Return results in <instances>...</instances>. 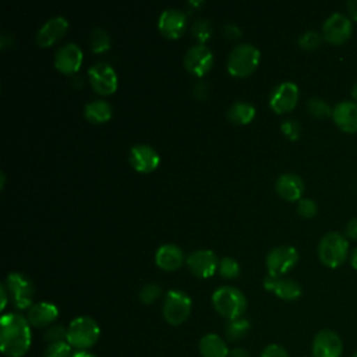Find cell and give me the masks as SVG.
Listing matches in <instances>:
<instances>
[{"mask_svg":"<svg viewBox=\"0 0 357 357\" xmlns=\"http://www.w3.org/2000/svg\"><path fill=\"white\" fill-rule=\"evenodd\" d=\"M184 252L176 244H162L155 252V264L162 271H177L184 264Z\"/></svg>","mask_w":357,"mask_h":357,"instance_id":"603a6c76","label":"cell"},{"mask_svg":"<svg viewBox=\"0 0 357 357\" xmlns=\"http://www.w3.org/2000/svg\"><path fill=\"white\" fill-rule=\"evenodd\" d=\"M298 95V86L291 81H284L272 91L269 96V106L275 113H287L296 107Z\"/></svg>","mask_w":357,"mask_h":357,"instance_id":"4fadbf2b","label":"cell"},{"mask_svg":"<svg viewBox=\"0 0 357 357\" xmlns=\"http://www.w3.org/2000/svg\"><path fill=\"white\" fill-rule=\"evenodd\" d=\"M212 305L215 311L229 319L241 318L247 308V298L244 293L234 286H220L212 294Z\"/></svg>","mask_w":357,"mask_h":357,"instance_id":"7a4b0ae2","label":"cell"},{"mask_svg":"<svg viewBox=\"0 0 357 357\" xmlns=\"http://www.w3.org/2000/svg\"><path fill=\"white\" fill-rule=\"evenodd\" d=\"M351 96H353V99L356 100V103H357V82L353 85V88H351Z\"/></svg>","mask_w":357,"mask_h":357,"instance_id":"7dc6e473","label":"cell"},{"mask_svg":"<svg viewBox=\"0 0 357 357\" xmlns=\"http://www.w3.org/2000/svg\"><path fill=\"white\" fill-rule=\"evenodd\" d=\"M191 32L194 35V38L198 40V43H204L212 36L213 28L209 20L206 18H198L197 21H194V24L191 25Z\"/></svg>","mask_w":357,"mask_h":357,"instance_id":"f546056e","label":"cell"},{"mask_svg":"<svg viewBox=\"0 0 357 357\" xmlns=\"http://www.w3.org/2000/svg\"><path fill=\"white\" fill-rule=\"evenodd\" d=\"M275 190L286 201H300L304 192V183L296 173H282L276 178Z\"/></svg>","mask_w":357,"mask_h":357,"instance_id":"7402d4cb","label":"cell"},{"mask_svg":"<svg viewBox=\"0 0 357 357\" xmlns=\"http://www.w3.org/2000/svg\"><path fill=\"white\" fill-rule=\"evenodd\" d=\"M255 117V107L245 100H237L227 109V119L236 124H248Z\"/></svg>","mask_w":357,"mask_h":357,"instance_id":"484cf974","label":"cell"},{"mask_svg":"<svg viewBox=\"0 0 357 357\" xmlns=\"http://www.w3.org/2000/svg\"><path fill=\"white\" fill-rule=\"evenodd\" d=\"M128 160L134 170L139 173H151L159 166L160 156L158 151L151 145L137 144L130 149Z\"/></svg>","mask_w":357,"mask_h":357,"instance_id":"e0dca14e","label":"cell"},{"mask_svg":"<svg viewBox=\"0 0 357 357\" xmlns=\"http://www.w3.org/2000/svg\"><path fill=\"white\" fill-rule=\"evenodd\" d=\"M311 353L312 357H340L343 353L342 337L332 329H321L312 339Z\"/></svg>","mask_w":357,"mask_h":357,"instance_id":"7c38bea8","label":"cell"},{"mask_svg":"<svg viewBox=\"0 0 357 357\" xmlns=\"http://www.w3.org/2000/svg\"><path fill=\"white\" fill-rule=\"evenodd\" d=\"M0 294H1V305H0V310H4L6 305H7V300H8V291L6 289L4 284L0 286Z\"/></svg>","mask_w":357,"mask_h":357,"instance_id":"ee69618b","label":"cell"},{"mask_svg":"<svg viewBox=\"0 0 357 357\" xmlns=\"http://www.w3.org/2000/svg\"><path fill=\"white\" fill-rule=\"evenodd\" d=\"M198 347L202 357H229L230 353L227 343L218 333H206L202 336Z\"/></svg>","mask_w":357,"mask_h":357,"instance_id":"cb8c5ba5","label":"cell"},{"mask_svg":"<svg viewBox=\"0 0 357 357\" xmlns=\"http://www.w3.org/2000/svg\"><path fill=\"white\" fill-rule=\"evenodd\" d=\"M43 339L47 344L59 343V342H67V328L60 325V324L50 325L49 328H46L45 333H43Z\"/></svg>","mask_w":357,"mask_h":357,"instance_id":"1f68e13d","label":"cell"},{"mask_svg":"<svg viewBox=\"0 0 357 357\" xmlns=\"http://www.w3.org/2000/svg\"><path fill=\"white\" fill-rule=\"evenodd\" d=\"M297 261L298 251L293 245H278L272 248L265 258L268 275L283 276L294 268Z\"/></svg>","mask_w":357,"mask_h":357,"instance_id":"9c48e42d","label":"cell"},{"mask_svg":"<svg viewBox=\"0 0 357 357\" xmlns=\"http://www.w3.org/2000/svg\"><path fill=\"white\" fill-rule=\"evenodd\" d=\"M158 29L163 36L177 39L187 29V17L178 8H166L158 18Z\"/></svg>","mask_w":357,"mask_h":357,"instance_id":"2e32d148","label":"cell"},{"mask_svg":"<svg viewBox=\"0 0 357 357\" xmlns=\"http://www.w3.org/2000/svg\"><path fill=\"white\" fill-rule=\"evenodd\" d=\"M264 287L265 290L272 291L275 296L286 301L297 300L303 293L298 282H296L294 279L283 278V276L266 275L264 278Z\"/></svg>","mask_w":357,"mask_h":357,"instance_id":"ac0fdd59","label":"cell"},{"mask_svg":"<svg viewBox=\"0 0 357 357\" xmlns=\"http://www.w3.org/2000/svg\"><path fill=\"white\" fill-rule=\"evenodd\" d=\"M162 294V287L158 283H146L141 287L138 297L144 304H152Z\"/></svg>","mask_w":357,"mask_h":357,"instance_id":"e575fe53","label":"cell"},{"mask_svg":"<svg viewBox=\"0 0 357 357\" xmlns=\"http://www.w3.org/2000/svg\"><path fill=\"white\" fill-rule=\"evenodd\" d=\"M346 7H347V13H349L350 20L357 21V0H349Z\"/></svg>","mask_w":357,"mask_h":357,"instance_id":"b9f144b4","label":"cell"},{"mask_svg":"<svg viewBox=\"0 0 357 357\" xmlns=\"http://www.w3.org/2000/svg\"><path fill=\"white\" fill-rule=\"evenodd\" d=\"M351 357H357V351H356V353H354Z\"/></svg>","mask_w":357,"mask_h":357,"instance_id":"c3c4849f","label":"cell"},{"mask_svg":"<svg viewBox=\"0 0 357 357\" xmlns=\"http://www.w3.org/2000/svg\"><path fill=\"white\" fill-rule=\"evenodd\" d=\"M332 119L336 127L347 134L357 132V103L342 100L333 106Z\"/></svg>","mask_w":357,"mask_h":357,"instance_id":"ffe728a7","label":"cell"},{"mask_svg":"<svg viewBox=\"0 0 357 357\" xmlns=\"http://www.w3.org/2000/svg\"><path fill=\"white\" fill-rule=\"evenodd\" d=\"M194 93L197 95V98L204 99V98L206 96V93H208V85H206V82L202 81V79H199V81L194 85Z\"/></svg>","mask_w":357,"mask_h":357,"instance_id":"60d3db41","label":"cell"},{"mask_svg":"<svg viewBox=\"0 0 357 357\" xmlns=\"http://www.w3.org/2000/svg\"><path fill=\"white\" fill-rule=\"evenodd\" d=\"M88 78L92 89L103 96L114 93L119 85L116 70L106 61H98L92 64L88 68Z\"/></svg>","mask_w":357,"mask_h":357,"instance_id":"ba28073f","label":"cell"},{"mask_svg":"<svg viewBox=\"0 0 357 357\" xmlns=\"http://www.w3.org/2000/svg\"><path fill=\"white\" fill-rule=\"evenodd\" d=\"M43 357H73V347L68 342H59L47 344Z\"/></svg>","mask_w":357,"mask_h":357,"instance_id":"836d02e7","label":"cell"},{"mask_svg":"<svg viewBox=\"0 0 357 357\" xmlns=\"http://www.w3.org/2000/svg\"><path fill=\"white\" fill-rule=\"evenodd\" d=\"M223 32L230 39H237V38L241 36V31H240V28L236 24H226L223 26Z\"/></svg>","mask_w":357,"mask_h":357,"instance_id":"ab89813d","label":"cell"},{"mask_svg":"<svg viewBox=\"0 0 357 357\" xmlns=\"http://www.w3.org/2000/svg\"><path fill=\"white\" fill-rule=\"evenodd\" d=\"M322 33L314 31V29H310V31H305L300 38H298V45L300 47L305 49V50H314L317 47H319L321 42H322Z\"/></svg>","mask_w":357,"mask_h":357,"instance_id":"d6a6232c","label":"cell"},{"mask_svg":"<svg viewBox=\"0 0 357 357\" xmlns=\"http://www.w3.org/2000/svg\"><path fill=\"white\" fill-rule=\"evenodd\" d=\"M280 131L284 134L286 138L296 141L300 138L301 135V126L298 124L297 120L293 119H287L280 124Z\"/></svg>","mask_w":357,"mask_h":357,"instance_id":"8d00e7d4","label":"cell"},{"mask_svg":"<svg viewBox=\"0 0 357 357\" xmlns=\"http://www.w3.org/2000/svg\"><path fill=\"white\" fill-rule=\"evenodd\" d=\"M213 64V53L204 43L190 46L184 54V67L195 77H204Z\"/></svg>","mask_w":357,"mask_h":357,"instance_id":"8fae6325","label":"cell"},{"mask_svg":"<svg viewBox=\"0 0 357 357\" xmlns=\"http://www.w3.org/2000/svg\"><path fill=\"white\" fill-rule=\"evenodd\" d=\"M68 29V21L63 15H54L49 18L36 33V43L40 47H50L60 38L64 36Z\"/></svg>","mask_w":357,"mask_h":357,"instance_id":"d6986e66","label":"cell"},{"mask_svg":"<svg viewBox=\"0 0 357 357\" xmlns=\"http://www.w3.org/2000/svg\"><path fill=\"white\" fill-rule=\"evenodd\" d=\"M99 336L100 328L91 317H77L67 328V342L77 351L88 350L95 346Z\"/></svg>","mask_w":357,"mask_h":357,"instance_id":"5b68a950","label":"cell"},{"mask_svg":"<svg viewBox=\"0 0 357 357\" xmlns=\"http://www.w3.org/2000/svg\"><path fill=\"white\" fill-rule=\"evenodd\" d=\"M353 22L342 13L331 14L322 25V36L331 45H342L351 36Z\"/></svg>","mask_w":357,"mask_h":357,"instance_id":"30bf717a","label":"cell"},{"mask_svg":"<svg viewBox=\"0 0 357 357\" xmlns=\"http://www.w3.org/2000/svg\"><path fill=\"white\" fill-rule=\"evenodd\" d=\"M297 212L305 219H311L318 213V205L311 198H301L297 201Z\"/></svg>","mask_w":357,"mask_h":357,"instance_id":"d590c367","label":"cell"},{"mask_svg":"<svg viewBox=\"0 0 357 357\" xmlns=\"http://www.w3.org/2000/svg\"><path fill=\"white\" fill-rule=\"evenodd\" d=\"M229 357H251V356H250L248 350H245L243 347H234L230 350Z\"/></svg>","mask_w":357,"mask_h":357,"instance_id":"7bdbcfd3","label":"cell"},{"mask_svg":"<svg viewBox=\"0 0 357 357\" xmlns=\"http://www.w3.org/2000/svg\"><path fill=\"white\" fill-rule=\"evenodd\" d=\"M344 234H346L347 238L357 240V216H356V218H351V219L346 223Z\"/></svg>","mask_w":357,"mask_h":357,"instance_id":"f35d334b","label":"cell"},{"mask_svg":"<svg viewBox=\"0 0 357 357\" xmlns=\"http://www.w3.org/2000/svg\"><path fill=\"white\" fill-rule=\"evenodd\" d=\"M307 110L317 119H325L329 116L332 117L333 107H331L329 103L321 98H311L307 100Z\"/></svg>","mask_w":357,"mask_h":357,"instance_id":"f1b7e54d","label":"cell"},{"mask_svg":"<svg viewBox=\"0 0 357 357\" xmlns=\"http://www.w3.org/2000/svg\"><path fill=\"white\" fill-rule=\"evenodd\" d=\"M59 317V308L49 301H39L28 308L26 319L33 328H49Z\"/></svg>","mask_w":357,"mask_h":357,"instance_id":"44dd1931","label":"cell"},{"mask_svg":"<svg viewBox=\"0 0 357 357\" xmlns=\"http://www.w3.org/2000/svg\"><path fill=\"white\" fill-rule=\"evenodd\" d=\"M311 357H312V356H311Z\"/></svg>","mask_w":357,"mask_h":357,"instance_id":"681fc988","label":"cell"},{"mask_svg":"<svg viewBox=\"0 0 357 357\" xmlns=\"http://www.w3.org/2000/svg\"><path fill=\"white\" fill-rule=\"evenodd\" d=\"M349 238L339 231H328L318 244V258L328 268L340 266L349 257Z\"/></svg>","mask_w":357,"mask_h":357,"instance_id":"3957f363","label":"cell"},{"mask_svg":"<svg viewBox=\"0 0 357 357\" xmlns=\"http://www.w3.org/2000/svg\"><path fill=\"white\" fill-rule=\"evenodd\" d=\"M250 331V321L245 318H237L233 321H229L226 326V337L230 342H240Z\"/></svg>","mask_w":357,"mask_h":357,"instance_id":"83f0119b","label":"cell"},{"mask_svg":"<svg viewBox=\"0 0 357 357\" xmlns=\"http://www.w3.org/2000/svg\"><path fill=\"white\" fill-rule=\"evenodd\" d=\"M191 307H192L191 297L185 291L172 289L165 296V301L162 307L163 318L170 325H174V326L181 325L190 317Z\"/></svg>","mask_w":357,"mask_h":357,"instance_id":"8992f818","label":"cell"},{"mask_svg":"<svg viewBox=\"0 0 357 357\" xmlns=\"http://www.w3.org/2000/svg\"><path fill=\"white\" fill-rule=\"evenodd\" d=\"M218 272L225 279H234L240 275V265L231 257H223L219 259Z\"/></svg>","mask_w":357,"mask_h":357,"instance_id":"4dcf8cb0","label":"cell"},{"mask_svg":"<svg viewBox=\"0 0 357 357\" xmlns=\"http://www.w3.org/2000/svg\"><path fill=\"white\" fill-rule=\"evenodd\" d=\"M82 60H84L82 49L77 43L68 42L61 45L56 50L53 64L59 71L64 74H74L79 70Z\"/></svg>","mask_w":357,"mask_h":357,"instance_id":"9a60e30c","label":"cell"},{"mask_svg":"<svg viewBox=\"0 0 357 357\" xmlns=\"http://www.w3.org/2000/svg\"><path fill=\"white\" fill-rule=\"evenodd\" d=\"M350 264H351V266L357 271V248H354L353 252H351V255H350Z\"/></svg>","mask_w":357,"mask_h":357,"instance_id":"bcb514c9","label":"cell"},{"mask_svg":"<svg viewBox=\"0 0 357 357\" xmlns=\"http://www.w3.org/2000/svg\"><path fill=\"white\" fill-rule=\"evenodd\" d=\"M261 60V52L254 45L244 42L236 45L227 57V71L230 75L243 78L255 71Z\"/></svg>","mask_w":357,"mask_h":357,"instance_id":"277c9868","label":"cell"},{"mask_svg":"<svg viewBox=\"0 0 357 357\" xmlns=\"http://www.w3.org/2000/svg\"><path fill=\"white\" fill-rule=\"evenodd\" d=\"M31 325L20 312H7L0 319V350L6 357H24L31 347Z\"/></svg>","mask_w":357,"mask_h":357,"instance_id":"6da1fadb","label":"cell"},{"mask_svg":"<svg viewBox=\"0 0 357 357\" xmlns=\"http://www.w3.org/2000/svg\"><path fill=\"white\" fill-rule=\"evenodd\" d=\"M4 286L17 310H26L32 305L35 287L26 275L21 272H11L7 275Z\"/></svg>","mask_w":357,"mask_h":357,"instance_id":"52a82bcc","label":"cell"},{"mask_svg":"<svg viewBox=\"0 0 357 357\" xmlns=\"http://www.w3.org/2000/svg\"><path fill=\"white\" fill-rule=\"evenodd\" d=\"M261 357H289V353L286 351V349L283 346L272 343V344H268L262 350Z\"/></svg>","mask_w":357,"mask_h":357,"instance_id":"74e56055","label":"cell"},{"mask_svg":"<svg viewBox=\"0 0 357 357\" xmlns=\"http://www.w3.org/2000/svg\"><path fill=\"white\" fill-rule=\"evenodd\" d=\"M110 35L105 28L96 26L89 33V47L95 53H103L110 49Z\"/></svg>","mask_w":357,"mask_h":357,"instance_id":"4316f807","label":"cell"},{"mask_svg":"<svg viewBox=\"0 0 357 357\" xmlns=\"http://www.w3.org/2000/svg\"><path fill=\"white\" fill-rule=\"evenodd\" d=\"M73 357H96L95 354L86 351V350H79V351H74Z\"/></svg>","mask_w":357,"mask_h":357,"instance_id":"f6af8a7d","label":"cell"},{"mask_svg":"<svg viewBox=\"0 0 357 357\" xmlns=\"http://www.w3.org/2000/svg\"><path fill=\"white\" fill-rule=\"evenodd\" d=\"M112 114H113L112 105L103 99H95L92 102H88L84 107L85 119L93 124L109 121L112 119Z\"/></svg>","mask_w":357,"mask_h":357,"instance_id":"d4e9b609","label":"cell"},{"mask_svg":"<svg viewBox=\"0 0 357 357\" xmlns=\"http://www.w3.org/2000/svg\"><path fill=\"white\" fill-rule=\"evenodd\" d=\"M187 266L190 272L199 278V279H206L215 275L219 266V258L212 250H197L192 251L187 259Z\"/></svg>","mask_w":357,"mask_h":357,"instance_id":"5bb4252c","label":"cell"}]
</instances>
